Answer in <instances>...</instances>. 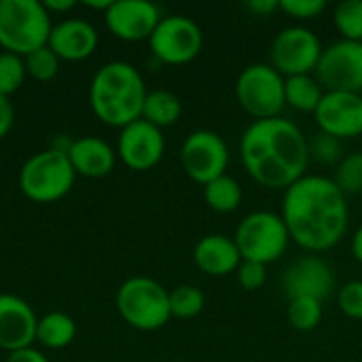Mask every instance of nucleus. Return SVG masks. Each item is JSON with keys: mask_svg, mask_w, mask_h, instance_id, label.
I'll return each mask as SVG.
<instances>
[{"mask_svg": "<svg viewBox=\"0 0 362 362\" xmlns=\"http://www.w3.org/2000/svg\"><path fill=\"white\" fill-rule=\"evenodd\" d=\"M280 216L295 244L310 252H325L346 238L350 210L333 178L305 174L284 191Z\"/></svg>", "mask_w": 362, "mask_h": 362, "instance_id": "f257e3e1", "label": "nucleus"}, {"mask_svg": "<svg viewBox=\"0 0 362 362\" xmlns=\"http://www.w3.org/2000/svg\"><path fill=\"white\" fill-rule=\"evenodd\" d=\"M240 157L255 182L265 189H288L305 176L310 140L288 119L252 121L240 140Z\"/></svg>", "mask_w": 362, "mask_h": 362, "instance_id": "f03ea898", "label": "nucleus"}, {"mask_svg": "<svg viewBox=\"0 0 362 362\" xmlns=\"http://www.w3.org/2000/svg\"><path fill=\"white\" fill-rule=\"evenodd\" d=\"M146 85L138 68L129 62L104 64L89 89V102L93 115L112 127H125L142 119V106L146 100Z\"/></svg>", "mask_w": 362, "mask_h": 362, "instance_id": "7ed1b4c3", "label": "nucleus"}, {"mask_svg": "<svg viewBox=\"0 0 362 362\" xmlns=\"http://www.w3.org/2000/svg\"><path fill=\"white\" fill-rule=\"evenodd\" d=\"M53 23L40 0H0V47L15 55H30L49 45Z\"/></svg>", "mask_w": 362, "mask_h": 362, "instance_id": "20e7f679", "label": "nucleus"}, {"mask_svg": "<svg viewBox=\"0 0 362 362\" xmlns=\"http://www.w3.org/2000/svg\"><path fill=\"white\" fill-rule=\"evenodd\" d=\"M76 172L68 159L66 148L51 146L32 155L19 172L21 193L36 204H51L62 199L74 187Z\"/></svg>", "mask_w": 362, "mask_h": 362, "instance_id": "39448f33", "label": "nucleus"}, {"mask_svg": "<svg viewBox=\"0 0 362 362\" xmlns=\"http://www.w3.org/2000/svg\"><path fill=\"white\" fill-rule=\"evenodd\" d=\"M117 310L129 327L138 331H157L172 318L170 291L153 278L134 276L119 286Z\"/></svg>", "mask_w": 362, "mask_h": 362, "instance_id": "423d86ee", "label": "nucleus"}, {"mask_svg": "<svg viewBox=\"0 0 362 362\" xmlns=\"http://www.w3.org/2000/svg\"><path fill=\"white\" fill-rule=\"evenodd\" d=\"M233 242L242 255V261L269 265L286 252L291 233L280 214L257 210L244 216V221L238 225Z\"/></svg>", "mask_w": 362, "mask_h": 362, "instance_id": "0eeeda50", "label": "nucleus"}, {"mask_svg": "<svg viewBox=\"0 0 362 362\" xmlns=\"http://www.w3.org/2000/svg\"><path fill=\"white\" fill-rule=\"evenodd\" d=\"M284 81L272 64H250L235 81V100L255 121L276 119L286 106Z\"/></svg>", "mask_w": 362, "mask_h": 362, "instance_id": "6e6552de", "label": "nucleus"}, {"mask_svg": "<svg viewBox=\"0 0 362 362\" xmlns=\"http://www.w3.org/2000/svg\"><path fill=\"white\" fill-rule=\"evenodd\" d=\"M148 45L161 64L182 66L199 55L204 47V32L187 15H165L151 34Z\"/></svg>", "mask_w": 362, "mask_h": 362, "instance_id": "1a4fd4ad", "label": "nucleus"}, {"mask_svg": "<svg viewBox=\"0 0 362 362\" xmlns=\"http://www.w3.org/2000/svg\"><path fill=\"white\" fill-rule=\"evenodd\" d=\"M325 47L316 32L303 25L284 28L269 47L272 66L284 76H299L316 72Z\"/></svg>", "mask_w": 362, "mask_h": 362, "instance_id": "9d476101", "label": "nucleus"}, {"mask_svg": "<svg viewBox=\"0 0 362 362\" xmlns=\"http://www.w3.org/2000/svg\"><path fill=\"white\" fill-rule=\"evenodd\" d=\"M180 163L187 176L199 185H208L214 178L227 174L229 148L221 134L212 129H195L180 146Z\"/></svg>", "mask_w": 362, "mask_h": 362, "instance_id": "9b49d317", "label": "nucleus"}, {"mask_svg": "<svg viewBox=\"0 0 362 362\" xmlns=\"http://www.w3.org/2000/svg\"><path fill=\"white\" fill-rule=\"evenodd\" d=\"M316 78L327 91L362 93V42L341 38L329 45L316 66Z\"/></svg>", "mask_w": 362, "mask_h": 362, "instance_id": "f8f14e48", "label": "nucleus"}, {"mask_svg": "<svg viewBox=\"0 0 362 362\" xmlns=\"http://www.w3.org/2000/svg\"><path fill=\"white\" fill-rule=\"evenodd\" d=\"M163 153H165V138L161 129L144 119L125 125L119 134L117 155L129 170L136 172L153 170L163 159Z\"/></svg>", "mask_w": 362, "mask_h": 362, "instance_id": "ddd939ff", "label": "nucleus"}, {"mask_svg": "<svg viewBox=\"0 0 362 362\" xmlns=\"http://www.w3.org/2000/svg\"><path fill=\"white\" fill-rule=\"evenodd\" d=\"M314 117L320 132L339 140L362 136V93L325 91Z\"/></svg>", "mask_w": 362, "mask_h": 362, "instance_id": "4468645a", "label": "nucleus"}, {"mask_svg": "<svg viewBox=\"0 0 362 362\" xmlns=\"http://www.w3.org/2000/svg\"><path fill=\"white\" fill-rule=\"evenodd\" d=\"M106 28L121 40H148L161 21L159 6L148 0H112L104 11Z\"/></svg>", "mask_w": 362, "mask_h": 362, "instance_id": "2eb2a0df", "label": "nucleus"}, {"mask_svg": "<svg viewBox=\"0 0 362 362\" xmlns=\"http://www.w3.org/2000/svg\"><path fill=\"white\" fill-rule=\"evenodd\" d=\"M282 288L288 301L299 297H310L325 303V299L335 288V276L325 259L316 255H308L286 267L282 276Z\"/></svg>", "mask_w": 362, "mask_h": 362, "instance_id": "dca6fc26", "label": "nucleus"}, {"mask_svg": "<svg viewBox=\"0 0 362 362\" xmlns=\"http://www.w3.org/2000/svg\"><path fill=\"white\" fill-rule=\"evenodd\" d=\"M38 318L28 301L21 297L0 295V348L11 352L30 348L36 341Z\"/></svg>", "mask_w": 362, "mask_h": 362, "instance_id": "f3484780", "label": "nucleus"}, {"mask_svg": "<svg viewBox=\"0 0 362 362\" xmlns=\"http://www.w3.org/2000/svg\"><path fill=\"white\" fill-rule=\"evenodd\" d=\"M49 49L66 62H81L98 49V30L85 19H64L53 25Z\"/></svg>", "mask_w": 362, "mask_h": 362, "instance_id": "a211bd4d", "label": "nucleus"}, {"mask_svg": "<svg viewBox=\"0 0 362 362\" xmlns=\"http://www.w3.org/2000/svg\"><path fill=\"white\" fill-rule=\"evenodd\" d=\"M193 261L206 276L223 278L238 272L242 263V255L233 238H227L223 233H210L195 244Z\"/></svg>", "mask_w": 362, "mask_h": 362, "instance_id": "6ab92c4d", "label": "nucleus"}, {"mask_svg": "<svg viewBox=\"0 0 362 362\" xmlns=\"http://www.w3.org/2000/svg\"><path fill=\"white\" fill-rule=\"evenodd\" d=\"M66 153L74 172L87 178H102L110 174L117 161L115 148L106 140L95 136H83L70 142Z\"/></svg>", "mask_w": 362, "mask_h": 362, "instance_id": "aec40b11", "label": "nucleus"}, {"mask_svg": "<svg viewBox=\"0 0 362 362\" xmlns=\"http://www.w3.org/2000/svg\"><path fill=\"white\" fill-rule=\"evenodd\" d=\"M76 337L74 320L64 312H49L38 318L36 325V341L49 350H62L70 346Z\"/></svg>", "mask_w": 362, "mask_h": 362, "instance_id": "412c9836", "label": "nucleus"}, {"mask_svg": "<svg viewBox=\"0 0 362 362\" xmlns=\"http://www.w3.org/2000/svg\"><path fill=\"white\" fill-rule=\"evenodd\" d=\"M182 115V102L176 93L168 89H157L148 91L144 106H142V119L148 121L151 125L163 129L174 125Z\"/></svg>", "mask_w": 362, "mask_h": 362, "instance_id": "4be33fe9", "label": "nucleus"}, {"mask_svg": "<svg viewBox=\"0 0 362 362\" xmlns=\"http://www.w3.org/2000/svg\"><path fill=\"white\" fill-rule=\"evenodd\" d=\"M325 91L316 76L312 74H299L288 76L284 81V98L286 106L299 110V112H316Z\"/></svg>", "mask_w": 362, "mask_h": 362, "instance_id": "5701e85b", "label": "nucleus"}, {"mask_svg": "<svg viewBox=\"0 0 362 362\" xmlns=\"http://www.w3.org/2000/svg\"><path fill=\"white\" fill-rule=\"evenodd\" d=\"M242 197H244L242 185L229 174H223L204 187V199H206L208 208H212L214 212H221V214L235 212L242 204Z\"/></svg>", "mask_w": 362, "mask_h": 362, "instance_id": "b1692460", "label": "nucleus"}, {"mask_svg": "<svg viewBox=\"0 0 362 362\" xmlns=\"http://www.w3.org/2000/svg\"><path fill=\"white\" fill-rule=\"evenodd\" d=\"M204 305H206V295L197 286L182 284V286H176L174 291H170L172 318H180V320L195 318L202 314Z\"/></svg>", "mask_w": 362, "mask_h": 362, "instance_id": "393cba45", "label": "nucleus"}, {"mask_svg": "<svg viewBox=\"0 0 362 362\" xmlns=\"http://www.w3.org/2000/svg\"><path fill=\"white\" fill-rule=\"evenodd\" d=\"M286 316L295 331H301V333L314 331L322 322V303L310 297L291 299Z\"/></svg>", "mask_w": 362, "mask_h": 362, "instance_id": "a878e982", "label": "nucleus"}, {"mask_svg": "<svg viewBox=\"0 0 362 362\" xmlns=\"http://www.w3.org/2000/svg\"><path fill=\"white\" fill-rule=\"evenodd\" d=\"M333 21L344 40L362 42V0H344L333 11Z\"/></svg>", "mask_w": 362, "mask_h": 362, "instance_id": "bb28decb", "label": "nucleus"}, {"mask_svg": "<svg viewBox=\"0 0 362 362\" xmlns=\"http://www.w3.org/2000/svg\"><path fill=\"white\" fill-rule=\"evenodd\" d=\"M333 180L344 191V195L362 193V151L344 155V159L337 163Z\"/></svg>", "mask_w": 362, "mask_h": 362, "instance_id": "cd10ccee", "label": "nucleus"}, {"mask_svg": "<svg viewBox=\"0 0 362 362\" xmlns=\"http://www.w3.org/2000/svg\"><path fill=\"white\" fill-rule=\"evenodd\" d=\"M25 78V64L21 55L2 51L0 53V95L15 93Z\"/></svg>", "mask_w": 362, "mask_h": 362, "instance_id": "c85d7f7f", "label": "nucleus"}, {"mask_svg": "<svg viewBox=\"0 0 362 362\" xmlns=\"http://www.w3.org/2000/svg\"><path fill=\"white\" fill-rule=\"evenodd\" d=\"M59 57L49 49V45L47 47H40V49H36L34 53H30V55H25L23 57V64H25V74H30L32 78H36V81H51L55 74H57V70H59Z\"/></svg>", "mask_w": 362, "mask_h": 362, "instance_id": "c756f323", "label": "nucleus"}, {"mask_svg": "<svg viewBox=\"0 0 362 362\" xmlns=\"http://www.w3.org/2000/svg\"><path fill=\"white\" fill-rule=\"evenodd\" d=\"M310 159L318 161L320 165H333L344 159L341 153V140L335 136H329L325 132H318L310 140Z\"/></svg>", "mask_w": 362, "mask_h": 362, "instance_id": "7c9ffc66", "label": "nucleus"}, {"mask_svg": "<svg viewBox=\"0 0 362 362\" xmlns=\"http://www.w3.org/2000/svg\"><path fill=\"white\" fill-rule=\"evenodd\" d=\"M337 305L348 318L362 320V280H352L339 288Z\"/></svg>", "mask_w": 362, "mask_h": 362, "instance_id": "2f4dec72", "label": "nucleus"}, {"mask_svg": "<svg viewBox=\"0 0 362 362\" xmlns=\"http://www.w3.org/2000/svg\"><path fill=\"white\" fill-rule=\"evenodd\" d=\"M235 278L244 291L255 293V291L263 288L267 282V265H261L255 261H242L238 272H235Z\"/></svg>", "mask_w": 362, "mask_h": 362, "instance_id": "473e14b6", "label": "nucleus"}, {"mask_svg": "<svg viewBox=\"0 0 362 362\" xmlns=\"http://www.w3.org/2000/svg\"><path fill=\"white\" fill-rule=\"evenodd\" d=\"M280 8L295 19L308 21V19L322 15L327 8V2L325 0H280Z\"/></svg>", "mask_w": 362, "mask_h": 362, "instance_id": "72a5a7b5", "label": "nucleus"}, {"mask_svg": "<svg viewBox=\"0 0 362 362\" xmlns=\"http://www.w3.org/2000/svg\"><path fill=\"white\" fill-rule=\"evenodd\" d=\"M15 123V108L13 102L6 95H0V140L11 132Z\"/></svg>", "mask_w": 362, "mask_h": 362, "instance_id": "f704fd0d", "label": "nucleus"}, {"mask_svg": "<svg viewBox=\"0 0 362 362\" xmlns=\"http://www.w3.org/2000/svg\"><path fill=\"white\" fill-rule=\"evenodd\" d=\"M6 362H49V358H47L40 350H34V348L30 346V348L11 352Z\"/></svg>", "mask_w": 362, "mask_h": 362, "instance_id": "c9c22d12", "label": "nucleus"}, {"mask_svg": "<svg viewBox=\"0 0 362 362\" xmlns=\"http://www.w3.org/2000/svg\"><path fill=\"white\" fill-rule=\"evenodd\" d=\"M246 6H248V11H252L255 15L267 17V15H272L274 11L280 8V0H248Z\"/></svg>", "mask_w": 362, "mask_h": 362, "instance_id": "e433bc0d", "label": "nucleus"}, {"mask_svg": "<svg viewBox=\"0 0 362 362\" xmlns=\"http://www.w3.org/2000/svg\"><path fill=\"white\" fill-rule=\"evenodd\" d=\"M42 4H45V8H47L49 13H62V11H70V8L76 6L74 0H47V2H42Z\"/></svg>", "mask_w": 362, "mask_h": 362, "instance_id": "4c0bfd02", "label": "nucleus"}, {"mask_svg": "<svg viewBox=\"0 0 362 362\" xmlns=\"http://www.w3.org/2000/svg\"><path fill=\"white\" fill-rule=\"evenodd\" d=\"M352 255L358 263H362V225L356 229V233L352 238Z\"/></svg>", "mask_w": 362, "mask_h": 362, "instance_id": "58836bf2", "label": "nucleus"}]
</instances>
